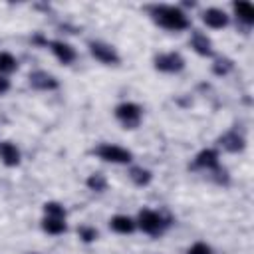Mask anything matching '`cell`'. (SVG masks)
Wrapping results in <instances>:
<instances>
[{
    "mask_svg": "<svg viewBox=\"0 0 254 254\" xmlns=\"http://www.w3.org/2000/svg\"><path fill=\"white\" fill-rule=\"evenodd\" d=\"M151 18L155 24H159L165 30L171 32H181L190 28V20L189 16L179 8V6H171V4H151L147 6Z\"/></svg>",
    "mask_w": 254,
    "mask_h": 254,
    "instance_id": "cell-1",
    "label": "cell"
},
{
    "mask_svg": "<svg viewBox=\"0 0 254 254\" xmlns=\"http://www.w3.org/2000/svg\"><path fill=\"white\" fill-rule=\"evenodd\" d=\"M135 222H137V226H139L145 234H149V236H161L173 220H171L169 216H165V214L157 212V210L143 208V210L139 212V216H137V220H135Z\"/></svg>",
    "mask_w": 254,
    "mask_h": 254,
    "instance_id": "cell-2",
    "label": "cell"
},
{
    "mask_svg": "<svg viewBox=\"0 0 254 254\" xmlns=\"http://www.w3.org/2000/svg\"><path fill=\"white\" fill-rule=\"evenodd\" d=\"M115 119L125 127V129H137L141 125V117H143V109L141 105L133 103V101H123L113 109Z\"/></svg>",
    "mask_w": 254,
    "mask_h": 254,
    "instance_id": "cell-3",
    "label": "cell"
},
{
    "mask_svg": "<svg viewBox=\"0 0 254 254\" xmlns=\"http://www.w3.org/2000/svg\"><path fill=\"white\" fill-rule=\"evenodd\" d=\"M93 153L107 161V163H115V165H127L133 161V153L129 149H123L119 145H113V143H101L93 149Z\"/></svg>",
    "mask_w": 254,
    "mask_h": 254,
    "instance_id": "cell-4",
    "label": "cell"
},
{
    "mask_svg": "<svg viewBox=\"0 0 254 254\" xmlns=\"http://www.w3.org/2000/svg\"><path fill=\"white\" fill-rule=\"evenodd\" d=\"M153 65L157 71H163V73H179L185 67V58L179 52L157 54L153 58Z\"/></svg>",
    "mask_w": 254,
    "mask_h": 254,
    "instance_id": "cell-5",
    "label": "cell"
},
{
    "mask_svg": "<svg viewBox=\"0 0 254 254\" xmlns=\"http://www.w3.org/2000/svg\"><path fill=\"white\" fill-rule=\"evenodd\" d=\"M87 48H89V54H91L97 62H101V64H105V65H117V64L121 62V58H119L117 50H115L111 44H105V42L93 40V42H89V44H87Z\"/></svg>",
    "mask_w": 254,
    "mask_h": 254,
    "instance_id": "cell-6",
    "label": "cell"
},
{
    "mask_svg": "<svg viewBox=\"0 0 254 254\" xmlns=\"http://www.w3.org/2000/svg\"><path fill=\"white\" fill-rule=\"evenodd\" d=\"M28 83H30V87H34V89H38V91H54V89L60 87V81H58L52 73H48V71H44V69L32 71V73L28 75Z\"/></svg>",
    "mask_w": 254,
    "mask_h": 254,
    "instance_id": "cell-7",
    "label": "cell"
},
{
    "mask_svg": "<svg viewBox=\"0 0 254 254\" xmlns=\"http://www.w3.org/2000/svg\"><path fill=\"white\" fill-rule=\"evenodd\" d=\"M46 46L52 50V54H54V56L58 58V62H62L64 65L73 64L75 58H77L73 46H69L67 42H62V40H50V42H46Z\"/></svg>",
    "mask_w": 254,
    "mask_h": 254,
    "instance_id": "cell-8",
    "label": "cell"
},
{
    "mask_svg": "<svg viewBox=\"0 0 254 254\" xmlns=\"http://www.w3.org/2000/svg\"><path fill=\"white\" fill-rule=\"evenodd\" d=\"M218 145H220L224 151H228V153H240V151H244V147H246V139H244L238 131L230 129V131H226V133H222V135L218 137Z\"/></svg>",
    "mask_w": 254,
    "mask_h": 254,
    "instance_id": "cell-9",
    "label": "cell"
},
{
    "mask_svg": "<svg viewBox=\"0 0 254 254\" xmlns=\"http://www.w3.org/2000/svg\"><path fill=\"white\" fill-rule=\"evenodd\" d=\"M218 165H220V161H218V151L212 149V147L198 151L196 157H194V161H192V167H194V169H204V171H212V169H216Z\"/></svg>",
    "mask_w": 254,
    "mask_h": 254,
    "instance_id": "cell-10",
    "label": "cell"
},
{
    "mask_svg": "<svg viewBox=\"0 0 254 254\" xmlns=\"http://www.w3.org/2000/svg\"><path fill=\"white\" fill-rule=\"evenodd\" d=\"M190 48L198 56H202V58H212V54H214L210 38L206 34H202L200 30H192V34H190Z\"/></svg>",
    "mask_w": 254,
    "mask_h": 254,
    "instance_id": "cell-11",
    "label": "cell"
},
{
    "mask_svg": "<svg viewBox=\"0 0 254 254\" xmlns=\"http://www.w3.org/2000/svg\"><path fill=\"white\" fill-rule=\"evenodd\" d=\"M200 18L212 30H222V28L228 26V14L224 10H220V8H206Z\"/></svg>",
    "mask_w": 254,
    "mask_h": 254,
    "instance_id": "cell-12",
    "label": "cell"
},
{
    "mask_svg": "<svg viewBox=\"0 0 254 254\" xmlns=\"http://www.w3.org/2000/svg\"><path fill=\"white\" fill-rule=\"evenodd\" d=\"M0 161L6 167H18L20 165V149L12 141H0Z\"/></svg>",
    "mask_w": 254,
    "mask_h": 254,
    "instance_id": "cell-13",
    "label": "cell"
},
{
    "mask_svg": "<svg viewBox=\"0 0 254 254\" xmlns=\"http://www.w3.org/2000/svg\"><path fill=\"white\" fill-rule=\"evenodd\" d=\"M109 226H111V230L117 232V234H131V232L137 228V222H135L131 216H127V214H115V216L109 220Z\"/></svg>",
    "mask_w": 254,
    "mask_h": 254,
    "instance_id": "cell-14",
    "label": "cell"
},
{
    "mask_svg": "<svg viewBox=\"0 0 254 254\" xmlns=\"http://www.w3.org/2000/svg\"><path fill=\"white\" fill-rule=\"evenodd\" d=\"M232 10H234L236 18L240 22H244L246 26H252L254 24V6L250 2H234L232 4Z\"/></svg>",
    "mask_w": 254,
    "mask_h": 254,
    "instance_id": "cell-15",
    "label": "cell"
},
{
    "mask_svg": "<svg viewBox=\"0 0 254 254\" xmlns=\"http://www.w3.org/2000/svg\"><path fill=\"white\" fill-rule=\"evenodd\" d=\"M42 228H44V232L58 236V234H64V232L67 230V224H65V220H64V218L44 216V220H42Z\"/></svg>",
    "mask_w": 254,
    "mask_h": 254,
    "instance_id": "cell-16",
    "label": "cell"
},
{
    "mask_svg": "<svg viewBox=\"0 0 254 254\" xmlns=\"http://www.w3.org/2000/svg\"><path fill=\"white\" fill-rule=\"evenodd\" d=\"M129 179L137 187H147L153 181V173L149 169H145V167H131L129 169Z\"/></svg>",
    "mask_w": 254,
    "mask_h": 254,
    "instance_id": "cell-17",
    "label": "cell"
},
{
    "mask_svg": "<svg viewBox=\"0 0 254 254\" xmlns=\"http://www.w3.org/2000/svg\"><path fill=\"white\" fill-rule=\"evenodd\" d=\"M18 69V60L10 54V52H0V73H12Z\"/></svg>",
    "mask_w": 254,
    "mask_h": 254,
    "instance_id": "cell-18",
    "label": "cell"
},
{
    "mask_svg": "<svg viewBox=\"0 0 254 254\" xmlns=\"http://www.w3.org/2000/svg\"><path fill=\"white\" fill-rule=\"evenodd\" d=\"M85 185H87V189L93 190V192H103V190L107 189V179H105V175H101V173H93V175L87 177Z\"/></svg>",
    "mask_w": 254,
    "mask_h": 254,
    "instance_id": "cell-19",
    "label": "cell"
},
{
    "mask_svg": "<svg viewBox=\"0 0 254 254\" xmlns=\"http://www.w3.org/2000/svg\"><path fill=\"white\" fill-rule=\"evenodd\" d=\"M44 214L46 216H54V218H64L65 220V208H64V204H60V202H56V200H50V202H46L44 204Z\"/></svg>",
    "mask_w": 254,
    "mask_h": 254,
    "instance_id": "cell-20",
    "label": "cell"
},
{
    "mask_svg": "<svg viewBox=\"0 0 254 254\" xmlns=\"http://www.w3.org/2000/svg\"><path fill=\"white\" fill-rule=\"evenodd\" d=\"M234 67V64H232V60L230 58H216L214 60V64H212V71L216 73V75H226L230 69Z\"/></svg>",
    "mask_w": 254,
    "mask_h": 254,
    "instance_id": "cell-21",
    "label": "cell"
},
{
    "mask_svg": "<svg viewBox=\"0 0 254 254\" xmlns=\"http://www.w3.org/2000/svg\"><path fill=\"white\" fill-rule=\"evenodd\" d=\"M77 236L81 238V242L89 244V242L97 240L99 232H97V228H95V226H89V224H81V226L77 228Z\"/></svg>",
    "mask_w": 254,
    "mask_h": 254,
    "instance_id": "cell-22",
    "label": "cell"
},
{
    "mask_svg": "<svg viewBox=\"0 0 254 254\" xmlns=\"http://www.w3.org/2000/svg\"><path fill=\"white\" fill-rule=\"evenodd\" d=\"M187 254H214V250H212L206 242H194V244L187 250Z\"/></svg>",
    "mask_w": 254,
    "mask_h": 254,
    "instance_id": "cell-23",
    "label": "cell"
},
{
    "mask_svg": "<svg viewBox=\"0 0 254 254\" xmlns=\"http://www.w3.org/2000/svg\"><path fill=\"white\" fill-rule=\"evenodd\" d=\"M8 89H10V79H8L6 75H2V73H0V95L8 93Z\"/></svg>",
    "mask_w": 254,
    "mask_h": 254,
    "instance_id": "cell-24",
    "label": "cell"
}]
</instances>
